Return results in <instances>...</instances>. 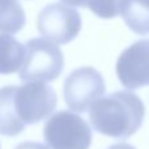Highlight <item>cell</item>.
<instances>
[{"label":"cell","instance_id":"cell-12","mask_svg":"<svg viewBox=\"0 0 149 149\" xmlns=\"http://www.w3.org/2000/svg\"><path fill=\"white\" fill-rule=\"evenodd\" d=\"M122 0H85V8H89L101 18H114L119 13Z\"/></svg>","mask_w":149,"mask_h":149},{"label":"cell","instance_id":"cell-9","mask_svg":"<svg viewBox=\"0 0 149 149\" xmlns=\"http://www.w3.org/2000/svg\"><path fill=\"white\" fill-rule=\"evenodd\" d=\"M119 13L136 34H149V0H122Z\"/></svg>","mask_w":149,"mask_h":149},{"label":"cell","instance_id":"cell-7","mask_svg":"<svg viewBox=\"0 0 149 149\" xmlns=\"http://www.w3.org/2000/svg\"><path fill=\"white\" fill-rule=\"evenodd\" d=\"M116 74L122 85L131 90L149 85V39L135 42L119 55Z\"/></svg>","mask_w":149,"mask_h":149},{"label":"cell","instance_id":"cell-6","mask_svg":"<svg viewBox=\"0 0 149 149\" xmlns=\"http://www.w3.org/2000/svg\"><path fill=\"white\" fill-rule=\"evenodd\" d=\"M105 80L93 67H80L72 71L64 81V100L76 113H85L92 103L105 93Z\"/></svg>","mask_w":149,"mask_h":149},{"label":"cell","instance_id":"cell-4","mask_svg":"<svg viewBox=\"0 0 149 149\" xmlns=\"http://www.w3.org/2000/svg\"><path fill=\"white\" fill-rule=\"evenodd\" d=\"M55 90L45 82H24L16 88L13 105L24 124H36L46 119L56 107Z\"/></svg>","mask_w":149,"mask_h":149},{"label":"cell","instance_id":"cell-1","mask_svg":"<svg viewBox=\"0 0 149 149\" xmlns=\"http://www.w3.org/2000/svg\"><path fill=\"white\" fill-rule=\"evenodd\" d=\"M89 119L97 132L114 139H128L141 127L145 116L144 102L130 90H119L95 100Z\"/></svg>","mask_w":149,"mask_h":149},{"label":"cell","instance_id":"cell-8","mask_svg":"<svg viewBox=\"0 0 149 149\" xmlns=\"http://www.w3.org/2000/svg\"><path fill=\"white\" fill-rule=\"evenodd\" d=\"M16 88V85L0 88V135L4 136H17L25 130V124L18 119L13 105Z\"/></svg>","mask_w":149,"mask_h":149},{"label":"cell","instance_id":"cell-10","mask_svg":"<svg viewBox=\"0 0 149 149\" xmlns=\"http://www.w3.org/2000/svg\"><path fill=\"white\" fill-rule=\"evenodd\" d=\"M25 58V46L12 36L0 34V74L20 71Z\"/></svg>","mask_w":149,"mask_h":149},{"label":"cell","instance_id":"cell-13","mask_svg":"<svg viewBox=\"0 0 149 149\" xmlns=\"http://www.w3.org/2000/svg\"><path fill=\"white\" fill-rule=\"evenodd\" d=\"M15 149H50L47 145L42 144V143H37V141H25L18 144Z\"/></svg>","mask_w":149,"mask_h":149},{"label":"cell","instance_id":"cell-2","mask_svg":"<svg viewBox=\"0 0 149 149\" xmlns=\"http://www.w3.org/2000/svg\"><path fill=\"white\" fill-rule=\"evenodd\" d=\"M25 58L18 71L24 82H50L60 76L64 56L60 49L45 38H31L26 42Z\"/></svg>","mask_w":149,"mask_h":149},{"label":"cell","instance_id":"cell-11","mask_svg":"<svg viewBox=\"0 0 149 149\" xmlns=\"http://www.w3.org/2000/svg\"><path fill=\"white\" fill-rule=\"evenodd\" d=\"M25 12L18 0H0V34L12 36L24 28Z\"/></svg>","mask_w":149,"mask_h":149},{"label":"cell","instance_id":"cell-15","mask_svg":"<svg viewBox=\"0 0 149 149\" xmlns=\"http://www.w3.org/2000/svg\"><path fill=\"white\" fill-rule=\"evenodd\" d=\"M107 149H136V148L131 144H127V143H118V144L111 145V147Z\"/></svg>","mask_w":149,"mask_h":149},{"label":"cell","instance_id":"cell-14","mask_svg":"<svg viewBox=\"0 0 149 149\" xmlns=\"http://www.w3.org/2000/svg\"><path fill=\"white\" fill-rule=\"evenodd\" d=\"M65 3V5H72V7H85V0H62Z\"/></svg>","mask_w":149,"mask_h":149},{"label":"cell","instance_id":"cell-3","mask_svg":"<svg viewBox=\"0 0 149 149\" xmlns=\"http://www.w3.org/2000/svg\"><path fill=\"white\" fill-rule=\"evenodd\" d=\"M43 137L50 149H89L92 128L79 114L60 110L46 120Z\"/></svg>","mask_w":149,"mask_h":149},{"label":"cell","instance_id":"cell-5","mask_svg":"<svg viewBox=\"0 0 149 149\" xmlns=\"http://www.w3.org/2000/svg\"><path fill=\"white\" fill-rule=\"evenodd\" d=\"M37 28L45 39L65 45L76 38L81 30V16L72 7L51 3L39 12Z\"/></svg>","mask_w":149,"mask_h":149}]
</instances>
